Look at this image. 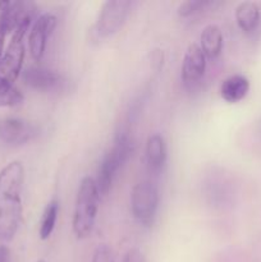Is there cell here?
Returning a JSON list of instances; mask_svg holds the SVG:
<instances>
[{"instance_id":"5b68a950","label":"cell","mask_w":261,"mask_h":262,"mask_svg":"<svg viewBox=\"0 0 261 262\" xmlns=\"http://www.w3.org/2000/svg\"><path fill=\"white\" fill-rule=\"evenodd\" d=\"M159 189L153 182L142 181L136 184L130 193V209L135 219L143 227H151L159 209Z\"/></svg>"},{"instance_id":"ffe728a7","label":"cell","mask_w":261,"mask_h":262,"mask_svg":"<svg viewBox=\"0 0 261 262\" xmlns=\"http://www.w3.org/2000/svg\"><path fill=\"white\" fill-rule=\"evenodd\" d=\"M9 30H8L5 20L0 15V59H2L3 54H4V45H5V37L9 35Z\"/></svg>"},{"instance_id":"52a82bcc","label":"cell","mask_w":261,"mask_h":262,"mask_svg":"<svg viewBox=\"0 0 261 262\" xmlns=\"http://www.w3.org/2000/svg\"><path fill=\"white\" fill-rule=\"evenodd\" d=\"M38 127L22 118L8 117L0 119V141L7 145L19 146L38 136Z\"/></svg>"},{"instance_id":"8992f818","label":"cell","mask_w":261,"mask_h":262,"mask_svg":"<svg viewBox=\"0 0 261 262\" xmlns=\"http://www.w3.org/2000/svg\"><path fill=\"white\" fill-rule=\"evenodd\" d=\"M130 7H132L130 2H123V0L105 2L92 31L95 37L100 40L117 33L125 23V19L130 12Z\"/></svg>"},{"instance_id":"277c9868","label":"cell","mask_w":261,"mask_h":262,"mask_svg":"<svg viewBox=\"0 0 261 262\" xmlns=\"http://www.w3.org/2000/svg\"><path fill=\"white\" fill-rule=\"evenodd\" d=\"M33 15H27L13 31L7 50L0 59V81L14 84L15 79L22 72L23 60L26 55L25 36L30 28Z\"/></svg>"},{"instance_id":"5bb4252c","label":"cell","mask_w":261,"mask_h":262,"mask_svg":"<svg viewBox=\"0 0 261 262\" xmlns=\"http://www.w3.org/2000/svg\"><path fill=\"white\" fill-rule=\"evenodd\" d=\"M235 20L238 27L245 32L255 30L260 20V10L252 2H243L235 8Z\"/></svg>"},{"instance_id":"7402d4cb","label":"cell","mask_w":261,"mask_h":262,"mask_svg":"<svg viewBox=\"0 0 261 262\" xmlns=\"http://www.w3.org/2000/svg\"><path fill=\"white\" fill-rule=\"evenodd\" d=\"M0 262H10V250L7 246H0Z\"/></svg>"},{"instance_id":"9a60e30c","label":"cell","mask_w":261,"mask_h":262,"mask_svg":"<svg viewBox=\"0 0 261 262\" xmlns=\"http://www.w3.org/2000/svg\"><path fill=\"white\" fill-rule=\"evenodd\" d=\"M58 214H59V202L56 200L49 202L46 205L45 210L42 212V217H41L40 223V230H38V234L42 241H46L50 238V235L53 234L54 228H55L56 220H58Z\"/></svg>"},{"instance_id":"7a4b0ae2","label":"cell","mask_w":261,"mask_h":262,"mask_svg":"<svg viewBox=\"0 0 261 262\" xmlns=\"http://www.w3.org/2000/svg\"><path fill=\"white\" fill-rule=\"evenodd\" d=\"M100 193L95 179L86 177L81 181L73 212V232L78 239L91 234L99 210Z\"/></svg>"},{"instance_id":"2e32d148","label":"cell","mask_w":261,"mask_h":262,"mask_svg":"<svg viewBox=\"0 0 261 262\" xmlns=\"http://www.w3.org/2000/svg\"><path fill=\"white\" fill-rule=\"evenodd\" d=\"M25 100L22 92L14 84L0 81V107H13L20 105Z\"/></svg>"},{"instance_id":"44dd1931","label":"cell","mask_w":261,"mask_h":262,"mask_svg":"<svg viewBox=\"0 0 261 262\" xmlns=\"http://www.w3.org/2000/svg\"><path fill=\"white\" fill-rule=\"evenodd\" d=\"M163 61H164L163 50L156 49V50H154L153 53H151V64H153V67L156 69V71H159V69L163 67Z\"/></svg>"},{"instance_id":"6da1fadb","label":"cell","mask_w":261,"mask_h":262,"mask_svg":"<svg viewBox=\"0 0 261 262\" xmlns=\"http://www.w3.org/2000/svg\"><path fill=\"white\" fill-rule=\"evenodd\" d=\"M25 166L14 160L0 170V241L10 242L22 220Z\"/></svg>"},{"instance_id":"7c38bea8","label":"cell","mask_w":261,"mask_h":262,"mask_svg":"<svg viewBox=\"0 0 261 262\" xmlns=\"http://www.w3.org/2000/svg\"><path fill=\"white\" fill-rule=\"evenodd\" d=\"M250 82L242 74H233L225 78L220 86V95L227 102H238L247 95Z\"/></svg>"},{"instance_id":"4fadbf2b","label":"cell","mask_w":261,"mask_h":262,"mask_svg":"<svg viewBox=\"0 0 261 262\" xmlns=\"http://www.w3.org/2000/svg\"><path fill=\"white\" fill-rule=\"evenodd\" d=\"M200 48L204 51L205 56L210 59L217 58L222 54L223 33L217 26L209 25L202 30L200 36Z\"/></svg>"},{"instance_id":"9c48e42d","label":"cell","mask_w":261,"mask_h":262,"mask_svg":"<svg viewBox=\"0 0 261 262\" xmlns=\"http://www.w3.org/2000/svg\"><path fill=\"white\" fill-rule=\"evenodd\" d=\"M23 81L31 89L42 92L58 91L63 87L64 78L56 71L45 67H30L23 72Z\"/></svg>"},{"instance_id":"ba28073f","label":"cell","mask_w":261,"mask_h":262,"mask_svg":"<svg viewBox=\"0 0 261 262\" xmlns=\"http://www.w3.org/2000/svg\"><path fill=\"white\" fill-rule=\"evenodd\" d=\"M56 26V18L50 13H44L31 26L28 35V48L30 54L36 61H40L45 54L48 38L53 33Z\"/></svg>"},{"instance_id":"ac0fdd59","label":"cell","mask_w":261,"mask_h":262,"mask_svg":"<svg viewBox=\"0 0 261 262\" xmlns=\"http://www.w3.org/2000/svg\"><path fill=\"white\" fill-rule=\"evenodd\" d=\"M91 262H115L113 250L107 245H99L92 255Z\"/></svg>"},{"instance_id":"3957f363","label":"cell","mask_w":261,"mask_h":262,"mask_svg":"<svg viewBox=\"0 0 261 262\" xmlns=\"http://www.w3.org/2000/svg\"><path fill=\"white\" fill-rule=\"evenodd\" d=\"M132 152V138L129 137L128 132L122 130V132L117 135L114 142H113L112 148L107 151V154L104 156L101 164H100L99 171H97V178L95 181L100 196H107L118 171L122 170L125 163L129 160Z\"/></svg>"},{"instance_id":"8fae6325","label":"cell","mask_w":261,"mask_h":262,"mask_svg":"<svg viewBox=\"0 0 261 262\" xmlns=\"http://www.w3.org/2000/svg\"><path fill=\"white\" fill-rule=\"evenodd\" d=\"M146 163L153 173L163 170L166 161V143L165 140L159 133H154L146 141Z\"/></svg>"},{"instance_id":"d6986e66","label":"cell","mask_w":261,"mask_h":262,"mask_svg":"<svg viewBox=\"0 0 261 262\" xmlns=\"http://www.w3.org/2000/svg\"><path fill=\"white\" fill-rule=\"evenodd\" d=\"M122 262H147L146 257L143 256V253L141 252L137 248H132V250L128 251L127 253L123 257Z\"/></svg>"},{"instance_id":"603a6c76","label":"cell","mask_w":261,"mask_h":262,"mask_svg":"<svg viewBox=\"0 0 261 262\" xmlns=\"http://www.w3.org/2000/svg\"><path fill=\"white\" fill-rule=\"evenodd\" d=\"M37 262H45V261H44V260H38Z\"/></svg>"},{"instance_id":"e0dca14e","label":"cell","mask_w":261,"mask_h":262,"mask_svg":"<svg viewBox=\"0 0 261 262\" xmlns=\"http://www.w3.org/2000/svg\"><path fill=\"white\" fill-rule=\"evenodd\" d=\"M215 4H217V3L206 2V0H188V2H184L179 5L178 14L179 17L183 18L191 17V15L207 9L209 7H214Z\"/></svg>"},{"instance_id":"30bf717a","label":"cell","mask_w":261,"mask_h":262,"mask_svg":"<svg viewBox=\"0 0 261 262\" xmlns=\"http://www.w3.org/2000/svg\"><path fill=\"white\" fill-rule=\"evenodd\" d=\"M206 71V56L200 45L191 43L184 53L182 63V79L186 84H194L204 77Z\"/></svg>"}]
</instances>
